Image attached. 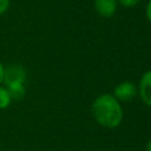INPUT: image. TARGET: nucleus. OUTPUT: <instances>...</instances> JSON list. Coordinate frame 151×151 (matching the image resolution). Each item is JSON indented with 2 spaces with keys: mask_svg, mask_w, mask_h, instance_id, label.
<instances>
[{
  "mask_svg": "<svg viewBox=\"0 0 151 151\" xmlns=\"http://www.w3.org/2000/svg\"><path fill=\"white\" fill-rule=\"evenodd\" d=\"M91 111L94 120L106 129L119 126L124 117L122 104L111 93L99 94L93 100Z\"/></svg>",
  "mask_w": 151,
  "mask_h": 151,
  "instance_id": "f257e3e1",
  "label": "nucleus"
},
{
  "mask_svg": "<svg viewBox=\"0 0 151 151\" xmlns=\"http://www.w3.org/2000/svg\"><path fill=\"white\" fill-rule=\"evenodd\" d=\"M27 72L24 66L19 64H11L5 66V77H4V85L8 84H26Z\"/></svg>",
  "mask_w": 151,
  "mask_h": 151,
  "instance_id": "f03ea898",
  "label": "nucleus"
},
{
  "mask_svg": "<svg viewBox=\"0 0 151 151\" xmlns=\"http://www.w3.org/2000/svg\"><path fill=\"white\" fill-rule=\"evenodd\" d=\"M119 103L120 101H129L131 99H133L136 96H138V90H137V85L133 84L132 81H122L119 83L114 90H113V94H112Z\"/></svg>",
  "mask_w": 151,
  "mask_h": 151,
  "instance_id": "7ed1b4c3",
  "label": "nucleus"
},
{
  "mask_svg": "<svg viewBox=\"0 0 151 151\" xmlns=\"http://www.w3.org/2000/svg\"><path fill=\"white\" fill-rule=\"evenodd\" d=\"M137 90L142 101L146 106L151 107V70L143 73L137 85Z\"/></svg>",
  "mask_w": 151,
  "mask_h": 151,
  "instance_id": "20e7f679",
  "label": "nucleus"
},
{
  "mask_svg": "<svg viewBox=\"0 0 151 151\" xmlns=\"http://www.w3.org/2000/svg\"><path fill=\"white\" fill-rule=\"evenodd\" d=\"M118 7L117 0H94V9L103 18H111L114 15Z\"/></svg>",
  "mask_w": 151,
  "mask_h": 151,
  "instance_id": "39448f33",
  "label": "nucleus"
},
{
  "mask_svg": "<svg viewBox=\"0 0 151 151\" xmlns=\"http://www.w3.org/2000/svg\"><path fill=\"white\" fill-rule=\"evenodd\" d=\"M6 88L8 90L11 97L13 100H21L24 99L25 94H26V86L25 84H20V83H17V84H8V85H5Z\"/></svg>",
  "mask_w": 151,
  "mask_h": 151,
  "instance_id": "423d86ee",
  "label": "nucleus"
},
{
  "mask_svg": "<svg viewBox=\"0 0 151 151\" xmlns=\"http://www.w3.org/2000/svg\"><path fill=\"white\" fill-rule=\"evenodd\" d=\"M13 99L8 92V90L6 88V86L2 84L0 85V110H5L8 109L12 104Z\"/></svg>",
  "mask_w": 151,
  "mask_h": 151,
  "instance_id": "0eeeda50",
  "label": "nucleus"
},
{
  "mask_svg": "<svg viewBox=\"0 0 151 151\" xmlns=\"http://www.w3.org/2000/svg\"><path fill=\"white\" fill-rule=\"evenodd\" d=\"M118 4H120L123 7H126V8H131V7H134L137 6L140 0H117Z\"/></svg>",
  "mask_w": 151,
  "mask_h": 151,
  "instance_id": "6e6552de",
  "label": "nucleus"
},
{
  "mask_svg": "<svg viewBox=\"0 0 151 151\" xmlns=\"http://www.w3.org/2000/svg\"><path fill=\"white\" fill-rule=\"evenodd\" d=\"M11 6V0H0V17L4 15Z\"/></svg>",
  "mask_w": 151,
  "mask_h": 151,
  "instance_id": "1a4fd4ad",
  "label": "nucleus"
},
{
  "mask_svg": "<svg viewBox=\"0 0 151 151\" xmlns=\"http://www.w3.org/2000/svg\"><path fill=\"white\" fill-rule=\"evenodd\" d=\"M145 14H146L147 20H149V21H150V24H151V0H149V2H147V5H146Z\"/></svg>",
  "mask_w": 151,
  "mask_h": 151,
  "instance_id": "9d476101",
  "label": "nucleus"
},
{
  "mask_svg": "<svg viewBox=\"0 0 151 151\" xmlns=\"http://www.w3.org/2000/svg\"><path fill=\"white\" fill-rule=\"evenodd\" d=\"M4 77H5V65L0 61V85L4 84Z\"/></svg>",
  "mask_w": 151,
  "mask_h": 151,
  "instance_id": "9b49d317",
  "label": "nucleus"
},
{
  "mask_svg": "<svg viewBox=\"0 0 151 151\" xmlns=\"http://www.w3.org/2000/svg\"><path fill=\"white\" fill-rule=\"evenodd\" d=\"M146 151H151V138L149 139V142L146 144Z\"/></svg>",
  "mask_w": 151,
  "mask_h": 151,
  "instance_id": "f8f14e48",
  "label": "nucleus"
}]
</instances>
